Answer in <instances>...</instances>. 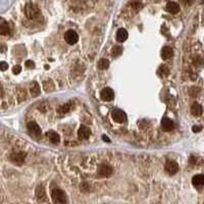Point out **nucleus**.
Wrapping results in <instances>:
<instances>
[{"mask_svg": "<svg viewBox=\"0 0 204 204\" xmlns=\"http://www.w3.org/2000/svg\"><path fill=\"white\" fill-rule=\"evenodd\" d=\"M51 198H52V201L56 204H63L68 202V199H66V195L62 190L58 189V188H55V189L52 190V193H51Z\"/></svg>", "mask_w": 204, "mask_h": 204, "instance_id": "f257e3e1", "label": "nucleus"}, {"mask_svg": "<svg viewBox=\"0 0 204 204\" xmlns=\"http://www.w3.org/2000/svg\"><path fill=\"white\" fill-rule=\"evenodd\" d=\"M25 14L30 20H34V18H37L40 15V9L36 4L28 3L25 6Z\"/></svg>", "mask_w": 204, "mask_h": 204, "instance_id": "f03ea898", "label": "nucleus"}, {"mask_svg": "<svg viewBox=\"0 0 204 204\" xmlns=\"http://www.w3.org/2000/svg\"><path fill=\"white\" fill-rule=\"evenodd\" d=\"M28 131H29V133L31 134V136H33V137H36V138H39L40 136H41V134H42V132H41V128L39 127V125L37 123H35V122H30V123H28Z\"/></svg>", "mask_w": 204, "mask_h": 204, "instance_id": "7ed1b4c3", "label": "nucleus"}, {"mask_svg": "<svg viewBox=\"0 0 204 204\" xmlns=\"http://www.w3.org/2000/svg\"><path fill=\"white\" fill-rule=\"evenodd\" d=\"M10 161H11L13 164L17 165H21L24 163L26 159V153L24 152H17V153H12L9 157Z\"/></svg>", "mask_w": 204, "mask_h": 204, "instance_id": "20e7f679", "label": "nucleus"}, {"mask_svg": "<svg viewBox=\"0 0 204 204\" xmlns=\"http://www.w3.org/2000/svg\"><path fill=\"white\" fill-rule=\"evenodd\" d=\"M64 40L69 45H74L79 41V36L74 30H69L64 35Z\"/></svg>", "mask_w": 204, "mask_h": 204, "instance_id": "39448f33", "label": "nucleus"}, {"mask_svg": "<svg viewBox=\"0 0 204 204\" xmlns=\"http://www.w3.org/2000/svg\"><path fill=\"white\" fill-rule=\"evenodd\" d=\"M111 115L114 122L119 123H126V120H127V115H126V113L123 110H120V109H114V110L112 111Z\"/></svg>", "mask_w": 204, "mask_h": 204, "instance_id": "423d86ee", "label": "nucleus"}, {"mask_svg": "<svg viewBox=\"0 0 204 204\" xmlns=\"http://www.w3.org/2000/svg\"><path fill=\"white\" fill-rule=\"evenodd\" d=\"M100 97L104 101H111L114 98V92L111 88H104L100 93Z\"/></svg>", "mask_w": 204, "mask_h": 204, "instance_id": "0eeeda50", "label": "nucleus"}, {"mask_svg": "<svg viewBox=\"0 0 204 204\" xmlns=\"http://www.w3.org/2000/svg\"><path fill=\"white\" fill-rule=\"evenodd\" d=\"M165 171L170 174H174L179 171V164L176 161L168 160L165 163Z\"/></svg>", "mask_w": 204, "mask_h": 204, "instance_id": "6e6552de", "label": "nucleus"}, {"mask_svg": "<svg viewBox=\"0 0 204 204\" xmlns=\"http://www.w3.org/2000/svg\"><path fill=\"white\" fill-rule=\"evenodd\" d=\"M112 167L109 164H102L100 165V167H99L98 170V174H100L101 177H103V178H107V177L111 176L112 174Z\"/></svg>", "mask_w": 204, "mask_h": 204, "instance_id": "1a4fd4ad", "label": "nucleus"}, {"mask_svg": "<svg viewBox=\"0 0 204 204\" xmlns=\"http://www.w3.org/2000/svg\"><path fill=\"white\" fill-rule=\"evenodd\" d=\"M161 128L165 132H171V131H173L174 129V123L168 117H163L161 120Z\"/></svg>", "mask_w": 204, "mask_h": 204, "instance_id": "9d476101", "label": "nucleus"}, {"mask_svg": "<svg viewBox=\"0 0 204 204\" xmlns=\"http://www.w3.org/2000/svg\"><path fill=\"white\" fill-rule=\"evenodd\" d=\"M36 196L38 198L39 201L41 202H44V201H47V195L46 192H45V189L43 186H38L36 189Z\"/></svg>", "mask_w": 204, "mask_h": 204, "instance_id": "9b49d317", "label": "nucleus"}, {"mask_svg": "<svg viewBox=\"0 0 204 204\" xmlns=\"http://www.w3.org/2000/svg\"><path fill=\"white\" fill-rule=\"evenodd\" d=\"M90 134H91L90 129L85 127V126H82V127L79 129V131H78V136H79L80 139H83V140L89 138Z\"/></svg>", "mask_w": 204, "mask_h": 204, "instance_id": "f8f14e48", "label": "nucleus"}, {"mask_svg": "<svg viewBox=\"0 0 204 204\" xmlns=\"http://www.w3.org/2000/svg\"><path fill=\"white\" fill-rule=\"evenodd\" d=\"M193 186L196 188H201L204 185V176L203 174H196L192 179Z\"/></svg>", "mask_w": 204, "mask_h": 204, "instance_id": "ddd939ff", "label": "nucleus"}, {"mask_svg": "<svg viewBox=\"0 0 204 204\" xmlns=\"http://www.w3.org/2000/svg\"><path fill=\"white\" fill-rule=\"evenodd\" d=\"M10 32L9 25L6 21L3 18H0V34L1 35H8Z\"/></svg>", "mask_w": 204, "mask_h": 204, "instance_id": "4468645a", "label": "nucleus"}, {"mask_svg": "<svg viewBox=\"0 0 204 204\" xmlns=\"http://www.w3.org/2000/svg\"><path fill=\"white\" fill-rule=\"evenodd\" d=\"M128 36H129V34H128V32H127V30L126 29H120V30H117V32H116V40L119 42H125L126 40L128 39Z\"/></svg>", "mask_w": 204, "mask_h": 204, "instance_id": "2eb2a0df", "label": "nucleus"}, {"mask_svg": "<svg viewBox=\"0 0 204 204\" xmlns=\"http://www.w3.org/2000/svg\"><path fill=\"white\" fill-rule=\"evenodd\" d=\"M166 10L171 14H176V13L180 11V6L176 2H168L167 5H166Z\"/></svg>", "mask_w": 204, "mask_h": 204, "instance_id": "dca6fc26", "label": "nucleus"}, {"mask_svg": "<svg viewBox=\"0 0 204 204\" xmlns=\"http://www.w3.org/2000/svg\"><path fill=\"white\" fill-rule=\"evenodd\" d=\"M46 136L49 138V140L52 142L53 144H58L60 141V137L57 133L54 132V131H49V132L46 133Z\"/></svg>", "mask_w": 204, "mask_h": 204, "instance_id": "f3484780", "label": "nucleus"}, {"mask_svg": "<svg viewBox=\"0 0 204 204\" xmlns=\"http://www.w3.org/2000/svg\"><path fill=\"white\" fill-rule=\"evenodd\" d=\"M191 112H192L193 115H195V116H200V115L202 114V112H203L202 106H201L199 103L195 102V103L193 104L192 107H191Z\"/></svg>", "mask_w": 204, "mask_h": 204, "instance_id": "a211bd4d", "label": "nucleus"}, {"mask_svg": "<svg viewBox=\"0 0 204 204\" xmlns=\"http://www.w3.org/2000/svg\"><path fill=\"white\" fill-rule=\"evenodd\" d=\"M173 55H174V50L171 49V47L165 46V47L162 48L161 56H162L163 59H168V58H171Z\"/></svg>", "mask_w": 204, "mask_h": 204, "instance_id": "6ab92c4d", "label": "nucleus"}, {"mask_svg": "<svg viewBox=\"0 0 204 204\" xmlns=\"http://www.w3.org/2000/svg\"><path fill=\"white\" fill-rule=\"evenodd\" d=\"M40 92H41V89H40V86L38 85V83L33 82V84L31 85V93H32V95H33L34 97H36V96L39 95Z\"/></svg>", "mask_w": 204, "mask_h": 204, "instance_id": "aec40b11", "label": "nucleus"}, {"mask_svg": "<svg viewBox=\"0 0 204 204\" xmlns=\"http://www.w3.org/2000/svg\"><path fill=\"white\" fill-rule=\"evenodd\" d=\"M109 66V61L108 59H106V58H102V59H100L98 61V69H108Z\"/></svg>", "mask_w": 204, "mask_h": 204, "instance_id": "412c9836", "label": "nucleus"}, {"mask_svg": "<svg viewBox=\"0 0 204 204\" xmlns=\"http://www.w3.org/2000/svg\"><path fill=\"white\" fill-rule=\"evenodd\" d=\"M72 104L71 103H66V104H63V105H61L59 108H58V112H59L60 114H65L66 112H69L71 110L72 108Z\"/></svg>", "mask_w": 204, "mask_h": 204, "instance_id": "4be33fe9", "label": "nucleus"}, {"mask_svg": "<svg viewBox=\"0 0 204 204\" xmlns=\"http://www.w3.org/2000/svg\"><path fill=\"white\" fill-rule=\"evenodd\" d=\"M43 88H44L46 92H49V91L54 90V85H53L52 81H45L44 84H43Z\"/></svg>", "mask_w": 204, "mask_h": 204, "instance_id": "5701e85b", "label": "nucleus"}, {"mask_svg": "<svg viewBox=\"0 0 204 204\" xmlns=\"http://www.w3.org/2000/svg\"><path fill=\"white\" fill-rule=\"evenodd\" d=\"M17 96H18V101L21 102L24 101L26 99V96H27V93H26V90L24 89H18L17 91Z\"/></svg>", "mask_w": 204, "mask_h": 204, "instance_id": "b1692460", "label": "nucleus"}, {"mask_svg": "<svg viewBox=\"0 0 204 204\" xmlns=\"http://www.w3.org/2000/svg\"><path fill=\"white\" fill-rule=\"evenodd\" d=\"M158 74H159V76H161V77H166V76H168V74H170V69L166 68L165 65H162V66H160L159 69H158Z\"/></svg>", "mask_w": 204, "mask_h": 204, "instance_id": "393cba45", "label": "nucleus"}, {"mask_svg": "<svg viewBox=\"0 0 204 204\" xmlns=\"http://www.w3.org/2000/svg\"><path fill=\"white\" fill-rule=\"evenodd\" d=\"M111 53H112V55H113L114 57H116V56H120L123 53V47H120V46H114L113 48H112Z\"/></svg>", "mask_w": 204, "mask_h": 204, "instance_id": "a878e982", "label": "nucleus"}, {"mask_svg": "<svg viewBox=\"0 0 204 204\" xmlns=\"http://www.w3.org/2000/svg\"><path fill=\"white\" fill-rule=\"evenodd\" d=\"M7 69H8V64L5 62V61H1V62H0V71L5 72L7 71Z\"/></svg>", "mask_w": 204, "mask_h": 204, "instance_id": "bb28decb", "label": "nucleus"}, {"mask_svg": "<svg viewBox=\"0 0 204 204\" xmlns=\"http://www.w3.org/2000/svg\"><path fill=\"white\" fill-rule=\"evenodd\" d=\"M12 72H13V74L18 75V74H20V72H21V65H14V66H13V69H12Z\"/></svg>", "mask_w": 204, "mask_h": 204, "instance_id": "cd10ccee", "label": "nucleus"}, {"mask_svg": "<svg viewBox=\"0 0 204 204\" xmlns=\"http://www.w3.org/2000/svg\"><path fill=\"white\" fill-rule=\"evenodd\" d=\"M26 65H27V68H29V69H33L34 65H35V63L32 60H27L26 61Z\"/></svg>", "mask_w": 204, "mask_h": 204, "instance_id": "c85d7f7f", "label": "nucleus"}, {"mask_svg": "<svg viewBox=\"0 0 204 204\" xmlns=\"http://www.w3.org/2000/svg\"><path fill=\"white\" fill-rule=\"evenodd\" d=\"M192 130H193V132H194V133H199L200 131L202 130V128L199 127V126H194V127L192 128Z\"/></svg>", "mask_w": 204, "mask_h": 204, "instance_id": "c756f323", "label": "nucleus"}, {"mask_svg": "<svg viewBox=\"0 0 204 204\" xmlns=\"http://www.w3.org/2000/svg\"><path fill=\"white\" fill-rule=\"evenodd\" d=\"M5 51H6V46L3 44H0V52L3 53V52H5Z\"/></svg>", "mask_w": 204, "mask_h": 204, "instance_id": "7c9ffc66", "label": "nucleus"}, {"mask_svg": "<svg viewBox=\"0 0 204 204\" xmlns=\"http://www.w3.org/2000/svg\"><path fill=\"white\" fill-rule=\"evenodd\" d=\"M102 138H103V140H104V141H107V142H109V139H108V137H106V136H102Z\"/></svg>", "mask_w": 204, "mask_h": 204, "instance_id": "2f4dec72", "label": "nucleus"}]
</instances>
